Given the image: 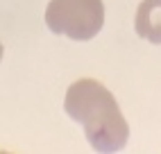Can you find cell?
Returning <instances> with one entry per match:
<instances>
[{"label": "cell", "mask_w": 161, "mask_h": 154, "mask_svg": "<svg viewBox=\"0 0 161 154\" xmlns=\"http://www.w3.org/2000/svg\"><path fill=\"white\" fill-rule=\"evenodd\" d=\"M0 59H3V43H0Z\"/></svg>", "instance_id": "obj_4"}, {"label": "cell", "mask_w": 161, "mask_h": 154, "mask_svg": "<svg viewBox=\"0 0 161 154\" xmlns=\"http://www.w3.org/2000/svg\"><path fill=\"white\" fill-rule=\"evenodd\" d=\"M134 27L141 39L161 46V0H143L138 5Z\"/></svg>", "instance_id": "obj_3"}, {"label": "cell", "mask_w": 161, "mask_h": 154, "mask_svg": "<svg viewBox=\"0 0 161 154\" xmlns=\"http://www.w3.org/2000/svg\"><path fill=\"white\" fill-rule=\"evenodd\" d=\"M66 113L86 131V140L98 152H118L127 145L130 125L120 113L116 97L98 80L84 77L68 86Z\"/></svg>", "instance_id": "obj_1"}, {"label": "cell", "mask_w": 161, "mask_h": 154, "mask_svg": "<svg viewBox=\"0 0 161 154\" xmlns=\"http://www.w3.org/2000/svg\"><path fill=\"white\" fill-rule=\"evenodd\" d=\"M46 25L73 41H89L104 25V5L102 0H50Z\"/></svg>", "instance_id": "obj_2"}]
</instances>
